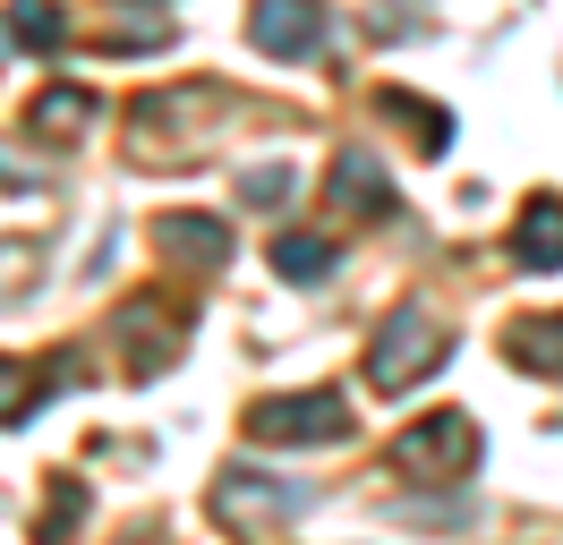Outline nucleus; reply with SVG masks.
Segmentation results:
<instances>
[{
    "label": "nucleus",
    "instance_id": "nucleus-10",
    "mask_svg": "<svg viewBox=\"0 0 563 545\" xmlns=\"http://www.w3.org/2000/svg\"><path fill=\"white\" fill-rule=\"evenodd\" d=\"M512 265L521 272H555L563 265V197H529L512 222Z\"/></svg>",
    "mask_w": 563,
    "mask_h": 545
},
{
    "label": "nucleus",
    "instance_id": "nucleus-11",
    "mask_svg": "<svg viewBox=\"0 0 563 545\" xmlns=\"http://www.w3.org/2000/svg\"><path fill=\"white\" fill-rule=\"evenodd\" d=\"M504 358L521 375H555L563 383V315H521V324L504 333Z\"/></svg>",
    "mask_w": 563,
    "mask_h": 545
},
{
    "label": "nucleus",
    "instance_id": "nucleus-12",
    "mask_svg": "<svg viewBox=\"0 0 563 545\" xmlns=\"http://www.w3.org/2000/svg\"><path fill=\"white\" fill-rule=\"evenodd\" d=\"M9 43L35 52V60H52V52L69 43V9H60V0H9Z\"/></svg>",
    "mask_w": 563,
    "mask_h": 545
},
{
    "label": "nucleus",
    "instance_id": "nucleus-13",
    "mask_svg": "<svg viewBox=\"0 0 563 545\" xmlns=\"http://www.w3.org/2000/svg\"><path fill=\"white\" fill-rule=\"evenodd\" d=\"M376 102H385L401 129H419V154H427V163H435V154H453V111H444V102H419L410 86H385Z\"/></svg>",
    "mask_w": 563,
    "mask_h": 545
},
{
    "label": "nucleus",
    "instance_id": "nucleus-4",
    "mask_svg": "<svg viewBox=\"0 0 563 545\" xmlns=\"http://www.w3.org/2000/svg\"><path fill=\"white\" fill-rule=\"evenodd\" d=\"M247 435L282 443V452H299V443H342L351 435V401H342V392H274V401L247 409Z\"/></svg>",
    "mask_w": 563,
    "mask_h": 545
},
{
    "label": "nucleus",
    "instance_id": "nucleus-9",
    "mask_svg": "<svg viewBox=\"0 0 563 545\" xmlns=\"http://www.w3.org/2000/svg\"><path fill=\"white\" fill-rule=\"evenodd\" d=\"M77 375V358H52V367H26V358H0V426H26L60 383Z\"/></svg>",
    "mask_w": 563,
    "mask_h": 545
},
{
    "label": "nucleus",
    "instance_id": "nucleus-17",
    "mask_svg": "<svg viewBox=\"0 0 563 545\" xmlns=\"http://www.w3.org/2000/svg\"><path fill=\"white\" fill-rule=\"evenodd\" d=\"M240 197L256 204V213H282V204L299 197V170H290V163H256V170L240 179Z\"/></svg>",
    "mask_w": 563,
    "mask_h": 545
},
{
    "label": "nucleus",
    "instance_id": "nucleus-18",
    "mask_svg": "<svg viewBox=\"0 0 563 545\" xmlns=\"http://www.w3.org/2000/svg\"><path fill=\"white\" fill-rule=\"evenodd\" d=\"M69 520H86V486H77V477H60V486H52V511H43L35 537H43V545H60V529H69Z\"/></svg>",
    "mask_w": 563,
    "mask_h": 545
},
{
    "label": "nucleus",
    "instance_id": "nucleus-7",
    "mask_svg": "<svg viewBox=\"0 0 563 545\" xmlns=\"http://www.w3.org/2000/svg\"><path fill=\"white\" fill-rule=\"evenodd\" d=\"M154 247H163L179 272H213V265H231V231H222L213 213H163V222H154Z\"/></svg>",
    "mask_w": 563,
    "mask_h": 545
},
{
    "label": "nucleus",
    "instance_id": "nucleus-15",
    "mask_svg": "<svg viewBox=\"0 0 563 545\" xmlns=\"http://www.w3.org/2000/svg\"><path fill=\"white\" fill-rule=\"evenodd\" d=\"M86 120H95V94H86V86H52V94H43L35 111H26V129H35V136H52V145H60L69 129H86Z\"/></svg>",
    "mask_w": 563,
    "mask_h": 545
},
{
    "label": "nucleus",
    "instance_id": "nucleus-2",
    "mask_svg": "<svg viewBox=\"0 0 563 545\" xmlns=\"http://www.w3.org/2000/svg\"><path fill=\"white\" fill-rule=\"evenodd\" d=\"M393 469H410L419 486H461L478 469V418L470 409H427L419 426L393 435Z\"/></svg>",
    "mask_w": 563,
    "mask_h": 545
},
{
    "label": "nucleus",
    "instance_id": "nucleus-3",
    "mask_svg": "<svg viewBox=\"0 0 563 545\" xmlns=\"http://www.w3.org/2000/svg\"><path fill=\"white\" fill-rule=\"evenodd\" d=\"M299 511H308V486H282V477H265V469H222L213 477V520H222V529H231V537H274L282 520H299Z\"/></svg>",
    "mask_w": 563,
    "mask_h": 545
},
{
    "label": "nucleus",
    "instance_id": "nucleus-8",
    "mask_svg": "<svg viewBox=\"0 0 563 545\" xmlns=\"http://www.w3.org/2000/svg\"><path fill=\"white\" fill-rule=\"evenodd\" d=\"M324 188H333V204H351V213H367V222L393 213V179H385V163H376L367 145H342L333 170H324Z\"/></svg>",
    "mask_w": 563,
    "mask_h": 545
},
{
    "label": "nucleus",
    "instance_id": "nucleus-5",
    "mask_svg": "<svg viewBox=\"0 0 563 545\" xmlns=\"http://www.w3.org/2000/svg\"><path fill=\"white\" fill-rule=\"evenodd\" d=\"M247 43L265 60H308L324 43V0H256L247 9Z\"/></svg>",
    "mask_w": 563,
    "mask_h": 545
},
{
    "label": "nucleus",
    "instance_id": "nucleus-6",
    "mask_svg": "<svg viewBox=\"0 0 563 545\" xmlns=\"http://www.w3.org/2000/svg\"><path fill=\"white\" fill-rule=\"evenodd\" d=\"M120 333H129V375H163L179 358V307L129 299V307H120Z\"/></svg>",
    "mask_w": 563,
    "mask_h": 545
},
{
    "label": "nucleus",
    "instance_id": "nucleus-1",
    "mask_svg": "<svg viewBox=\"0 0 563 545\" xmlns=\"http://www.w3.org/2000/svg\"><path fill=\"white\" fill-rule=\"evenodd\" d=\"M453 358V341H444V315L435 307H393L385 324H376V341H367V383L376 392H410L419 375H435Z\"/></svg>",
    "mask_w": 563,
    "mask_h": 545
},
{
    "label": "nucleus",
    "instance_id": "nucleus-20",
    "mask_svg": "<svg viewBox=\"0 0 563 545\" xmlns=\"http://www.w3.org/2000/svg\"><path fill=\"white\" fill-rule=\"evenodd\" d=\"M0 52H9V18H0Z\"/></svg>",
    "mask_w": 563,
    "mask_h": 545
},
{
    "label": "nucleus",
    "instance_id": "nucleus-14",
    "mask_svg": "<svg viewBox=\"0 0 563 545\" xmlns=\"http://www.w3.org/2000/svg\"><path fill=\"white\" fill-rule=\"evenodd\" d=\"M172 43V9L163 0H120V26L103 34V52H163Z\"/></svg>",
    "mask_w": 563,
    "mask_h": 545
},
{
    "label": "nucleus",
    "instance_id": "nucleus-16",
    "mask_svg": "<svg viewBox=\"0 0 563 545\" xmlns=\"http://www.w3.org/2000/svg\"><path fill=\"white\" fill-rule=\"evenodd\" d=\"M274 272H282V281H324V272H333V238L282 231V238H274Z\"/></svg>",
    "mask_w": 563,
    "mask_h": 545
},
{
    "label": "nucleus",
    "instance_id": "nucleus-19",
    "mask_svg": "<svg viewBox=\"0 0 563 545\" xmlns=\"http://www.w3.org/2000/svg\"><path fill=\"white\" fill-rule=\"evenodd\" d=\"M0 188H18V197H26V188H35V170H18L9 154H0Z\"/></svg>",
    "mask_w": 563,
    "mask_h": 545
}]
</instances>
